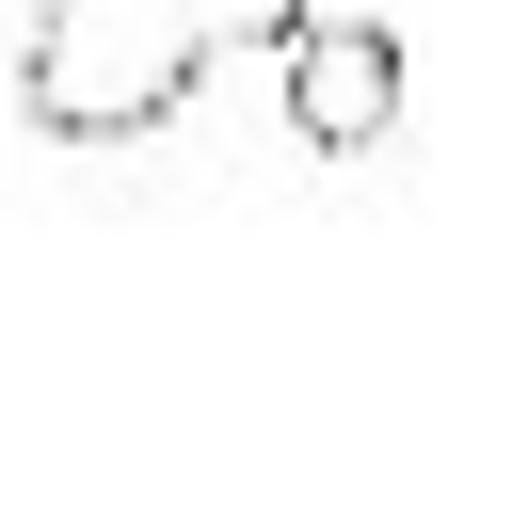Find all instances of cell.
<instances>
[{
	"label": "cell",
	"instance_id": "6da1fadb",
	"mask_svg": "<svg viewBox=\"0 0 512 512\" xmlns=\"http://www.w3.org/2000/svg\"><path fill=\"white\" fill-rule=\"evenodd\" d=\"M304 0H32L16 32V112L48 144H128L160 128L224 48H272Z\"/></svg>",
	"mask_w": 512,
	"mask_h": 512
},
{
	"label": "cell",
	"instance_id": "7a4b0ae2",
	"mask_svg": "<svg viewBox=\"0 0 512 512\" xmlns=\"http://www.w3.org/2000/svg\"><path fill=\"white\" fill-rule=\"evenodd\" d=\"M272 64H288V128H304L320 160H352V144L400 128V32H384V16H288Z\"/></svg>",
	"mask_w": 512,
	"mask_h": 512
}]
</instances>
